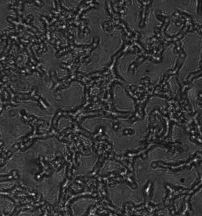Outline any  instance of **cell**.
Returning <instances> with one entry per match:
<instances>
[{
  "label": "cell",
  "instance_id": "cell-1",
  "mask_svg": "<svg viewBox=\"0 0 202 216\" xmlns=\"http://www.w3.org/2000/svg\"><path fill=\"white\" fill-rule=\"evenodd\" d=\"M12 178V176H10V177H0V180H2L4 179H11V178Z\"/></svg>",
  "mask_w": 202,
  "mask_h": 216
}]
</instances>
